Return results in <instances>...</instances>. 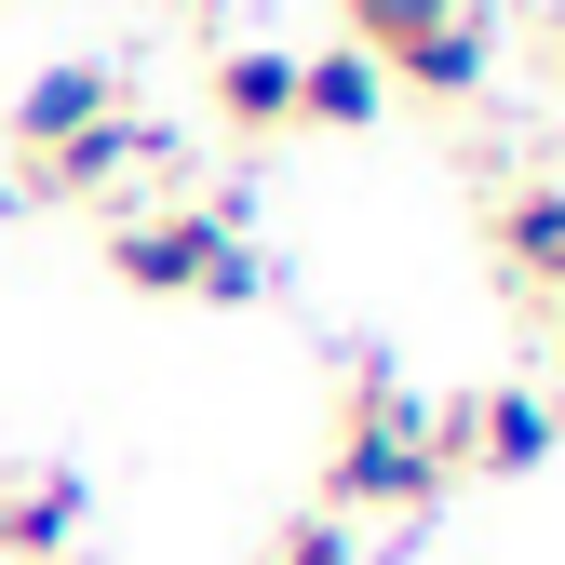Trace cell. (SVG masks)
<instances>
[{
    "label": "cell",
    "mask_w": 565,
    "mask_h": 565,
    "mask_svg": "<svg viewBox=\"0 0 565 565\" xmlns=\"http://www.w3.org/2000/svg\"><path fill=\"white\" fill-rule=\"evenodd\" d=\"M431 499H445L431 391H404L391 364H350V391H337V445H323V512H337V525H417Z\"/></svg>",
    "instance_id": "obj_1"
},
{
    "label": "cell",
    "mask_w": 565,
    "mask_h": 565,
    "mask_svg": "<svg viewBox=\"0 0 565 565\" xmlns=\"http://www.w3.org/2000/svg\"><path fill=\"white\" fill-rule=\"evenodd\" d=\"M108 269L135 282V297H202V310H256L269 297L256 230H216L202 202H121L108 216Z\"/></svg>",
    "instance_id": "obj_2"
},
{
    "label": "cell",
    "mask_w": 565,
    "mask_h": 565,
    "mask_svg": "<svg viewBox=\"0 0 565 565\" xmlns=\"http://www.w3.org/2000/svg\"><path fill=\"white\" fill-rule=\"evenodd\" d=\"M431 445H445V484L458 471H539L552 445H565V404L552 391H525V377H484V391H458V404H431Z\"/></svg>",
    "instance_id": "obj_3"
},
{
    "label": "cell",
    "mask_w": 565,
    "mask_h": 565,
    "mask_svg": "<svg viewBox=\"0 0 565 565\" xmlns=\"http://www.w3.org/2000/svg\"><path fill=\"white\" fill-rule=\"evenodd\" d=\"M484 243H499V269L552 310V297H565V175H512V189H484Z\"/></svg>",
    "instance_id": "obj_4"
},
{
    "label": "cell",
    "mask_w": 565,
    "mask_h": 565,
    "mask_svg": "<svg viewBox=\"0 0 565 565\" xmlns=\"http://www.w3.org/2000/svg\"><path fill=\"white\" fill-rule=\"evenodd\" d=\"M82 512H95V484L67 458L14 471V484H0V565H67V552H82Z\"/></svg>",
    "instance_id": "obj_5"
},
{
    "label": "cell",
    "mask_w": 565,
    "mask_h": 565,
    "mask_svg": "<svg viewBox=\"0 0 565 565\" xmlns=\"http://www.w3.org/2000/svg\"><path fill=\"white\" fill-rule=\"evenodd\" d=\"M135 82H121V54H67V67H41V82L14 95V149L41 162V149H67V135H82V121H108Z\"/></svg>",
    "instance_id": "obj_6"
},
{
    "label": "cell",
    "mask_w": 565,
    "mask_h": 565,
    "mask_svg": "<svg viewBox=\"0 0 565 565\" xmlns=\"http://www.w3.org/2000/svg\"><path fill=\"white\" fill-rule=\"evenodd\" d=\"M202 95H216L230 135H297V54L282 41H216V82Z\"/></svg>",
    "instance_id": "obj_7"
},
{
    "label": "cell",
    "mask_w": 565,
    "mask_h": 565,
    "mask_svg": "<svg viewBox=\"0 0 565 565\" xmlns=\"http://www.w3.org/2000/svg\"><path fill=\"white\" fill-rule=\"evenodd\" d=\"M297 121H310V135H377V121H391V67L350 54V41L297 54Z\"/></svg>",
    "instance_id": "obj_8"
},
{
    "label": "cell",
    "mask_w": 565,
    "mask_h": 565,
    "mask_svg": "<svg viewBox=\"0 0 565 565\" xmlns=\"http://www.w3.org/2000/svg\"><path fill=\"white\" fill-rule=\"evenodd\" d=\"M391 82H404V95H431V108H471L484 82H499V28H484V14H458V28H431V41H417Z\"/></svg>",
    "instance_id": "obj_9"
},
{
    "label": "cell",
    "mask_w": 565,
    "mask_h": 565,
    "mask_svg": "<svg viewBox=\"0 0 565 565\" xmlns=\"http://www.w3.org/2000/svg\"><path fill=\"white\" fill-rule=\"evenodd\" d=\"M337 14H350V54H377V67H404V54L431 41V28H458L471 0H337Z\"/></svg>",
    "instance_id": "obj_10"
},
{
    "label": "cell",
    "mask_w": 565,
    "mask_h": 565,
    "mask_svg": "<svg viewBox=\"0 0 565 565\" xmlns=\"http://www.w3.org/2000/svg\"><path fill=\"white\" fill-rule=\"evenodd\" d=\"M256 565H364V539H350L337 512H297V525H282V539H269Z\"/></svg>",
    "instance_id": "obj_11"
},
{
    "label": "cell",
    "mask_w": 565,
    "mask_h": 565,
    "mask_svg": "<svg viewBox=\"0 0 565 565\" xmlns=\"http://www.w3.org/2000/svg\"><path fill=\"white\" fill-rule=\"evenodd\" d=\"M162 14H189V28H243V0H162Z\"/></svg>",
    "instance_id": "obj_12"
},
{
    "label": "cell",
    "mask_w": 565,
    "mask_h": 565,
    "mask_svg": "<svg viewBox=\"0 0 565 565\" xmlns=\"http://www.w3.org/2000/svg\"><path fill=\"white\" fill-rule=\"evenodd\" d=\"M539 41H552V67H565V0H552V14H539Z\"/></svg>",
    "instance_id": "obj_13"
}]
</instances>
